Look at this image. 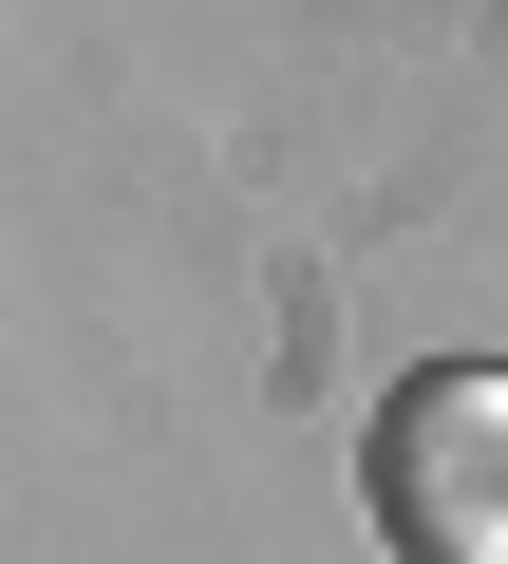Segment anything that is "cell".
I'll list each match as a JSON object with an SVG mask.
<instances>
[{
    "label": "cell",
    "instance_id": "obj_1",
    "mask_svg": "<svg viewBox=\"0 0 508 564\" xmlns=\"http://www.w3.org/2000/svg\"><path fill=\"white\" fill-rule=\"evenodd\" d=\"M358 508L377 545L414 564H508V377L489 358H433L358 414Z\"/></svg>",
    "mask_w": 508,
    "mask_h": 564
}]
</instances>
